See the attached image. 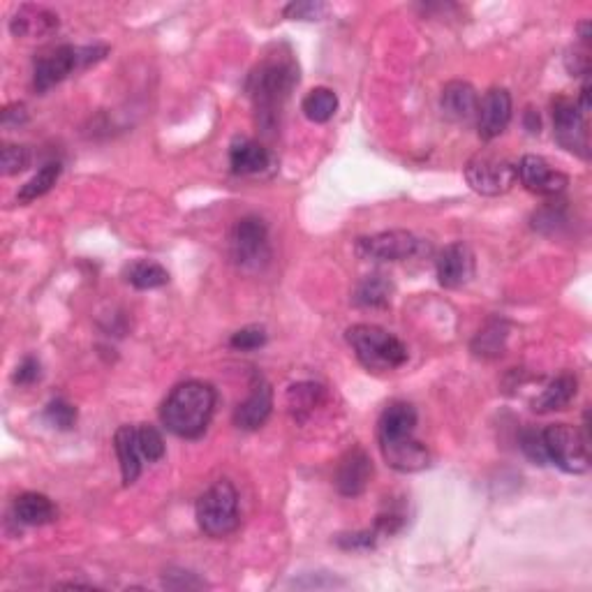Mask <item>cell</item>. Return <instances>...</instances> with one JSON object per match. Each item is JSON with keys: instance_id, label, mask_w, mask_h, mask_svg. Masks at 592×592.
<instances>
[{"instance_id": "cell-39", "label": "cell", "mask_w": 592, "mask_h": 592, "mask_svg": "<svg viewBox=\"0 0 592 592\" xmlns=\"http://www.w3.org/2000/svg\"><path fill=\"white\" fill-rule=\"evenodd\" d=\"M28 121V111L26 105H10L3 111V125L5 128H14V125H24Z\"/></svg>"}, {"instance_id": "cell-35", "label": "cell", "mask_w": 592, "mask_h": 592, "mask_svg": "<svg viewBox=\"0 0 592 592\" xmlns=\"http://www.w3.org/2000/svg\"><path fill=\"white\" fill-rule=\"evenodd\" d=\"M375 532L364 530V532H350V535H338V546L345 551H366L375 546Z\"/></svg>"}, {"instance_id": "cell-12", "label": "cell", "mask_w": 592, "mask_h": 592, "mask_svg": "<svg viewBox=\"0 0 592 592\" xmlns=\"http://www.w3.org/2000/svg\"><path fill=\"white\" fill-rule=\"evenodd\" d=\"M512 121V95L507 88H491L479 102L477 128L484 142L500 137Z\"/></svg>"}, {"instance_id": "cell-26", "label": "cell", "mask_w": 592, "mask_h": 592, "mask_svg": "<svg viewBox=\"0 0 592 592\" xmlns=\"http://www.w3.org/2000/svg\"><path fill=\"white\" fill-rule=\"evenodd\" d=\"M301 111L306 114L308 121L313 123H327L338 111V95L331 88H313L301 102Z\"/></svg>"}, {"instance_id": "cell-27", "label": "cell", "mask_w": 592, "mask_h": 592, "mask_svg": "<svg viewBox=\"0 0 592 592\" xmlns=\"http://www.w3.org/2000/svg\"><path fill=\"white\" fill-rule=\"evenodd\" d=\"M394 287L384 276H368L354 290V303L361 308H384L391 299Z\"/></svg>"}, {"instance_id": "cell-28", "label": "cell", "mask_w": 592, "mask_h": 592, "mask_svg": "<svg viewBox=\"0 0 592 592\" xmlns=\"http://www.w3.org/2000/svg\"><path fill=\"white\" fill-rule=\"evenodd\" d=\"M505 343H507V324L502 320H493L477 333L475 340H472V352H475L477 357L495 359L500 357L502 350H505Z\"/></svg>"}, {"instance_id": "cell-33", "label": "cell", "mask_w": 592, "mask_h": 592, "mask_svg": "<svg viewBox=\"0 0 592 592\" xmlns=\"http://www.w3.org/2000/svg\"><path fill=\"white\" fill-rule=\"evenodd\" d=\"M266 338H269L266 336V329L253 324V327H243V329L236 331L234 336L229 338V345L239 352H253V350H259V347L266 345Z\"/></svg>"}, {"instance_id": "cell-19", "label": "cell", "mask_w": 592, "mask_h": 592, "mask_svg": "<svg viewBox=\"0 0 592 592\" xmlns=\"http://www.w3.org/2000/svg\"><path fill=\"white\" fill-rule=\"evenodd\" d=\"M229 165H232V172L239 176L259 174L271 165V153L255 139L236 137L229 146Z\"/></svg>"}, {"instance_id": "cell-38", "label": "cell", "mask_w": 592, "mask_h": 592, "mask_svg": "<svg viewBox=\"0 0 592 592\" xmlns=\"http://www.w3.org/2000/svg\"><path fill=\"white\" fill-rule=\"evenodd\" d=\"M567 70L581 77V74L590 72V61H588V51H574V54L567 56Z\"/></svg>"}, {"instance_id": "cell-2", "label": "cell", "mask_w": 592, "mask_h": 592, "mask_svg": "<svg viewBox=\"0 0 592 592\" xmlns=\"http://www.w3.org/2000/svg\"><path fill=\"white\" fill-rule=\"evenodd\" d=\"M299 84V68L290 56H271L257 65L248 79V95L253 100L259 123L273 128L294 86Z\"/></svg>"}, {"instance_id": "cell-10", "label": "cell", "mask_w": 592, "mask_h": 592, "mask_svg": "<svg viewBox=\"0 0 592 592\" xmlns=\"http://www.w3.org/2000/svg\"><path fill=\"white\" fill-rule=\"evenodd\" d=\"M553 109V135L558 139V144L567 151H572L581 158H588L590 155V142H588V125L586 116L581 114L579 107H576L574 100L555 98L551 102Z\"/></svg>"}, {"instance_id": "cell-37", "label": "cell", "mask_w": 592, "mask_h": 592, "mask_svg": "<svg viewBox=\"0 0 592 592\" xmlns=\"http://www.w3.org/2000/svg\"><path fill=\"white\" fill-rule=\"evenodd\" d=\"M42 375V366L35 357H26L14 370V384H21V387H28V384H35Z\"/></svg>"}, {"instance_id": "cell-5", "label": "cell", "mask_w": 592, "mask_h": 592, "mask_svg": "<svg viewBox=\"0 0 592 592\" xmlns=\"http://www.w3.org/2000/svg\"><path fill=\"white\" fill-rule=\"evenodd\" d=\"M195 516L199 528L209 537H227L239 528V493L232 481L220 479L197 500Z\"/></svg>"}, {"instance_id": "cell-31", "label": "cell", "mask_w": 592, "mask_h": 592, "mask_svg": "<svg viewBox=\"0 0 592 592\" xmlns=\"http://www.w3.org/2000/svg\"><path fill=\"white\" fill-rule=\"evenodd\" d=\"M44 417L54 428H61V431H70V428L77 424V407L72 403L63 401V398H56L47 405L44 410Z\"/></svg>"}, {"instance_id": "cell-11", "label": "cell", "mask_w": 592, "mask_h": 592, "mask_svg": "<svg viewBox=\"0 0 592 592\" xmlns=\"http://www.w3.org/2000/svg\"><path fill=\"white\" fill-rule=\"evenodd\" d=\"M516 172L525 188L542 197L560 195L569 185L567 174L553 169L542 155H523L521 162L516 165Z\"/></svg>"}, {"instance_id": "cell-24", "label": "cell", "mask_w": 592, "mask_h": 592, "mask_svg": "<svg viewBox=\"0 0 592 592\" xmlns=\"http://www.w3.org/2000/svg\"><path fill=\"white\" fill-rule=\"evenodd\" d=\"M125 278L137 290H158V287L169 283V273L165 266L151 259H137L125 269Z\"/></svg>"}, {"instance_id": "cell-16", "label": "cell", "mask_w": 592, "mask_h": 592, "mask_svg": "<svg viewBox=\"0 0 592 592\" xmlns=\"http://www.w3.org/2000/svg\"><path fill=\"white\" fill-rule=\"evenodd\" d=\"M417 428V410L405 401H394L384 407L380 421H377V440L380 444L398 442L412 438Z\"/></svg>"}, {"instance_id": "cell-17", "label": "cell", "mask_w": 592, "mask_h": 592, "mask_svg": "<svg viewBox=\"0 0 592 592\" xmlns=\"http://www.w3.org/2000/svg\"><path fill=\"white\" fill-rule=\"evenodd\" d=\"M440 107H442V114L447 116L449 121L470 123L472 118H477V109H479L477 91L468 84V81H449V84L442 88Z\"/></svg>"}, {"instance_id": "cell-7", "label": "cell", "mask_w": 592, "mask_h": 592, "mask_svg": "<svg viewBox=\"0 0 592 592\" xmlns=\"http://www.w3.org/2000/svg\"><path fill=\"white\" fill-rule=\"evenodd\" d=\"M234 264L243 271H259L271 259L269 250V229L266 222L257 216H246L236 220L229 236Z\"/></svg>"}, {"instance_id": "cell-1", "label": "cell", "mask_w": 592, "mask_h": 592, "mask_svg": "<svg viewBox=\"0 0 592 592\" xmlns=\"http://www.w3.org/2000/svg\"><path fill=\"white\" fill-rule=\"evenodd\" d=\"M218 394L211 384L190 380L172 389L160 410L162 426L185 440H195L211 424Z\"/></svg>"}, {"instance_id": "cell-4", "label": "cell", "mask_w": 592, "mask_h": 592, "mask_svg": "<svg viewBox=\"0 0 592 592\" xmlns=\"http://www.w3.org/2000/svg\"><path fill=\"white\" fill-rule=\"evenodd\" d=\"M109 54L107 47H72V44H63L51 51H44L42 56L35 58V70H33V86L37 93H47L49 88L61 84L70 77L72 72L86 70L102 61Z\"/></svg>"}, {"instance_id": "cell-32", "label": "cell", "mask_w": 592, "mask_h": 592, "mask_svg": "<svg viewBox=\"0 0 592 592\" xmlns=\"http://www.w3.org/2000/svg\"><path fill=\"white\" fill-rule=\"evenodd\" d=\"M0 165H3V174L12 176L24 172L31 165V151L26 146L17 144H5L3 153H0Z\"/></svg>"}, {"instance_id": "cell-25", "label": "cell", "mask_w": 592, "mask_h": 592, "mask_svg": "<svg viewBox=\"0 0 592 592\" xmlns=\"http://www.w3.org/2000/svg\"><path fill=\"white\" fill-rule=\"evenodd\" d=\"M324 398V389L315 382H299L292 384L290 391H287V405H290V412L294 414V419L303 421L308 414H313L317 405L322 403Z\"/></svg>"}, {"instance_id": "cell-23", "label": "cell", "mask_w": 592, "mask_h": 592, "mask_svg": "<svg viewBox=\"0 0 592 592\" xmlns=\"http://www.w3.org/2000/svg\"><path fill=\"white\" fill-rule=\"evenodd\" d=\"M58 516V509L47 495L42 493H21L14 500V518L24 525H47L54 523Z\"/></svg>"}, {"instance_id": "cell-3", "label": "cell", "mask_w": 592, "mask_h": 592, "mask_svg": "<svg viewBox=\"0 0 592 592\" xmlns=\"http://www.w3.org/2000/svg\"><path fill=\"white\" fill-rule=\"evenodd\" d=\"M347 343L357 354L361 366L373 373L396 370L407 361V347L401 340L375 324H354L347 329Z\"/></svg>"}, {"instance_id": "cell-20", "label": "cell", "mask_w": 592, "mask_h": 592, "mask_svg": "<svg viewBox=\"0 0 592 592\" xmlns=\"http://www.w3.org/2000/svg\"><path fill=\"white\" fill-rule=\"evenodd\" d=\"M17 37H44L58 31V14L40 5H21L10 21Z\"/></svg>"}, {"instance_id": "cell-8", "label": "cell", "mask_w": 592, "mask_h": 592, "mask_svg": "<svg viewBox=\"0 0 592 592\" xmlns=\"http://www.w3.org/2000/svg\"><path fill=\"white\" fill-rule=\"evenodd\" d=\"M465 179L479 195L498 197L514 188L518 172L514 162H509L507 158H498L493 153H477L465 165Z\"/></svg>"}, {"instance_id": "cell-13", "label": "cell", "mask_w": 592, "mask_h": 592, "mask_svg": "<svg viewBox=\"0 0 592 592\" xmlns=\"http://www.w3.org/2000/svg\"><path fill=\"white\" fill-rule=\"evenodd\" d=\"M370 477H373V461L364 449L352 447L338 463L336 488L345 498H357L368 488Z\"/></svg>"}, {"instance_id": "cell-30", "label": "cell", "mask_w": 592, "mask_h": 592, "mask_svg": "<svg viewBox=\"0 0 592 592\" xmlns=\"http://www.w3.org/2000/svg\"><path fill=\"white\" fill-rule=\"evenodd\" d=\"M135 428H137V444H139V451H142L144 461L148 463L162 461V458H165V440H162L158 428L148 424H139Z\"/></svg>"}, {"instance_id": "cell-29", "label": "cell", "mask_w": 592, "mask_h": 592, "mask_svg": "<svg viewBox=\"0 0 592 592\" xmlns=\"http://www.w3.org/2000/svg\"><path fill=\"white\" fill-rule=\"evenodd\" d=\"M61 172H63V167H61V162H49V165H44L40 172H37L31 181H28L24 188L19 190V195H17V202H21V204H28V202H35L37 197H42V195H47V192L54 188L56 185V181H58V176H61Z\"/></svg>"}, {"instance_id": "cell-21", "label": "cell", "mask_w": 592, "mask_h": 592, "mask_svg": "<svg viewBox=\"0 0 592 592\" xmlns=\"http://www.w3.org/2000/svg\"><path fill=\"white\" fill-rule=\"evenodd\" d=\"M114 449L118 456V463H121V475L123 484L132 486L142 475V451H139L137 444V428L135 426H121L114 435Z\"/></svg>"}, {"instance_id": "cell-36", "label": "cell", "mask_w": 592, "mask_h": 592, "mask_svg": "<svg viewBox=\"0 0 592 592\" xmlns=\"http://www.w3.org/2000/svg\"><path fill=\"white\" fill-rule=\"evenodd\" d=\"M327 12L324 3H292L285 7L287 19H301V21H317L322 19V14Z\"/></svg>"}, {"instance_id": "cell-22", "label": "cell", "mask_w": 592, "mask_h": 592, "mask_svg": "<svg viewBox=\"0 0 592 592\" xmlns=\"http://www.w3.org/2000/svg\"><path fill=\"white\" fill-rule=\"evenodd\" d=\"M576 389H579V380L574 375H560L546 387L542 394H539L535 401H532V410L539 414H549L565 410V407L574 401Z\"/></svg>"}, {"instance_id": "cell-14", "label": "cell", "mask_w": 592, "mask_h": 592, "mask_svg": "<svg viewBox=\"0 0 592 592\" xmlns=\"http://www.w3.org/2000/svg\"><path fill=\"white\" fill-rule=\"evenodd\" d=\"M435 269H438L440 285L456 290L475 276V255L465 243H451L438 255Z\"/></svg>"}, {"instance_id": "cell-18", "label": "cell", "mask_w": 592, "mask_h": 592, "mask_svg": "<svg viewBox=\"0 0 592 592\" xmlns=\"http://www.w3.org/2000/svg\"><path fill=\"white\" fill-rule=\"evenodd\" d=\"M380 449L387 465L398 472H419L431 465V454H428L426 444H421L414 435L398 442L380 444Z\"/></svg>"}, {"instance_id": "cell-34", "label": "cell", "mask_w": 592, "mask_h": 592, "mask_svg": "<svg viewBox=\"0 0 592 592\" xmlns=\"http://www.w3.org/2000/svg\"><path fill=\"white\" fill-rule=\"evenodd\" d=\"M521 449L523 454L530 458L535 465H546L549 463V456H546V449H544V438H542V431H537V428H525L521 433Z\"/></svg>"}, {"instance_id": "cell-15", "label": "cell", "mask_w": 592, "mask_h": 592, "mask_svg": "<svg viewBox=\"0 0 592 592\" xmlns=\"http://www.w3.org/2000/svg\"><path fill=\"white\" fill-rule=\"evenodd\" d=\"M273 410V391L271 384L264 380V377H257L253 387H250V394L239 407L234 410V424L241 428V431H257L266 424V419L271 417Z\"/></svg>"}, {"instance_id": "cell-40", "label": "cell", "mask_w": 592, "mask_h": 592, "mask_svg": "<svg viewBox=\"0 0 592 592\" xmlns=\"http://www.w3.org/2000/svg\"><path fill=\"white\" fill-rule=\"evenodd\" d=\"M525 128H528V132H532V135L539 132V114H537V111H532V109L525 111Z\"/></svg>"}, {"instance_id": "cell-9", "label": "cell", "mask_w": 592, "mask_h": 592, "mask_svg": "<svg viewBox=\"0 0 592 592\" xmlns=\"http://www.w3.org/2000/svg\"><path fill=\"white\" fill-rule=\"evenodd\" d=\"M421 243L412 232L405 229H391V232H380L373 236H364L357 241V255L368 262H405L421 253Z\"/></svg>"}, {"instance_id": "cell-6", "label": "cell", "mask_w": 592, "mask_h": 592, "mask_svg": "<svg viewBox=\"0 0 592 592\" xmlns=\"http://www.w3.org/2000/svg\"><path fill=\"white\" fill-rule=\"evenodd\" d=\"M549 463L567 475H583L590 468V438L576 426L553 424L542 431Z\"/></svg>"}]
</instances>
